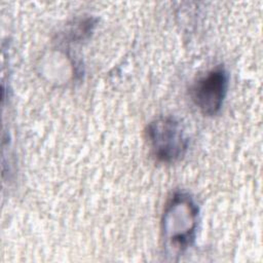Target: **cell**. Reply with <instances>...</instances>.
<instances>
[{
	"instance_id": "1",
	"label": "cell",
	"mask_w": 263,
	"mask_h": 263,
	"mask_svg": "<svg viewBox=\"0 0 263 263\" xmlns=\"http://www.w3.org/2000/svg\"><path fill=\"white\" fill-rule=\"evenodd\" d=\"M198 209L189 195L175 194L163 213L162 233L166 248L174 253L187 249L194 239Z\"/></svg>"
},
{
	"instance_id": "2",
	"label": "cell",
	"mask_w": 263,
	"mask_h": 263,
	"mask_svg": "<svg viewBox=\"0 0 263 263\" xmlns=\"http://www.w3.org/2000/svg\"><path fill=\"white\" fill-rule=\"evenodd\" d=\"M146 137L153 156L160 162L172 163L181 159L188 148L183 126L171 116H161L151 121Z\"/></svg>"
},
{
	"instance_id": "3",
	"label": "cell",
	"mask_w": 263,
	"mask_h": 263,
	"mask_svg": "<svg viewBox=\"0 0 263 263\" xmlns=\"http://www.w3.org/2000/svg\"><path fill=\"white\" fill-rule=\"evenodd\" d=\"M227 87L228 74L223 67H217L194 84L192 100L204 115H215L223 105Z\"/></svg>"
}]
</instances>
